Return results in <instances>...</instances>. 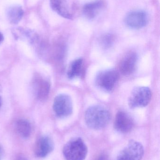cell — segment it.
<instances>
[{"instance_id": "cell-1", "label": "cell", "mask_w": 160, "mask_h": 160, "mask_svg": "<svg viewBox=\"0 0 160 160\" xmlns=\"http://www.w3.org/2000/svg\"><path fill=\"white\" fill-rule=\"evenodd\" d=\"M111 115L107 109L100 105H93L85 112V119L87 126L90 128L100 130L109 124Z\"/></svg>"}, {"instance_id": "cell-2", "label": "cell", "mask_w": 160, "mask_h": 160, "mask_svg": "<svg viewBox=\"0 0 160 160\" xmlns=\"http://www.w3.org/2000/svg\"><path fill=\"white\" fill-rule=\"evenodd\" d=\"M87 152V146L80 138H74L70 140L63 149V154L66 160H84Z\"/></svg>"}, {"instance_id": "cell-3", "label": "cell", "mask_w": 160, "mask_h": 160, "mask_svg": "<svg viewBox=\"0 0 160 160\" xmlns=\"http://www.w3.org/2000/svg\"><path fill=\"white\" fill-rule=\"evenodd\" d=\"M152 98V92L149 88L137 87L133 88L128 98V104L132 109L147 106Z\"/></svg>"}, {"instance_id": "cell-4", "label": "cell", "mask_w": 160, "mask_h": 160, "mask_svg": "<svg viewBox=\"0 0 160 160\" xmlns=\"http://www.w3.org/2000/svg\"><path fill=\"white\" fill-rule=\"evenodd\" d=\"M119 79V74L115 69L102 70L97 73L95 82L98 87L107 92L111 91Z\"/></svg>"}, {"instance_id": "cell-5", "label": "cell", "mask_w": 160, "mask_h": 160, "mask_svg": "<svg viewBox=\"0 0 160 160\" xmlns=\"http://www.w3.org/2000/svg\"><path fill=\"white\" fill-rule=\"evenodd\" d=\"M53 110L59 118H65L70 115L73 111L71 98L66 94H60L54 101Z\"/></svg>"}, {"instance_id": "cell-6", "label": "cell", "mask_w": 160, "mask_h": 160, "mask_svg": "<svg viewBox=\"0 0 160 160\" xmlns=\"http://www.w3.org/2000/svg\"><path fill=\"white\" fill-rule=\"evenodd\" d=\"M144 155L142 144L132 140L119 153L117 160H141Z\"/></svg>"}, {"instance_id": "cell-7", "label": "cell", "mask_w": 160, "mask_h": 160, "mask_svg": "<svg viewBox=\"0 0 160 160\" xmlns=\"http://www.w3.org/2000/svg\"><path fill=\"white\" fill-rule=\"evenodd\" d=\"M148 22V16L145 11L136 10L130 12L125 18V23L131 29H142L147 25Z\"/></svg>"}, {"instance_id": "cell-8", "label": "cell", "mask_w": 160, "mask_h": 160, "mask_svg": "<svg viewBox=\"0 0 160 160\" xmlns=\"http://www.w3.org/2000/svg\"><path fill=\"white\" fill-rule=\"evenodd\" d=\"M138 62L137 54L130 52L126 54L122 58L120 63V72L125 76H129L133 73L136 69Z\"/></svg>"}, {"instance_id": "cell-9", "label": "cell", "mask_w": 160, "mask_h": 160, "mask_svg": "<svg viewBox=\"0 0 160 160\" xmlns=\"http://www.w3.org/2000/svg\"><path fill=\"white\" fill-rule=\"evenodd\" d=\"M133 127V120L127 114L122 111L117 113L114 121V128L116 131L121 133H127Z\"/></svg>"}, {"instance_id": "cell-10", "label": "cell", "mask_w": 160, "mask_h": 160, "mask_svg": "<svg viewBox=\"0 0 160 160\" xmlns=\"http://www.w3.org/2000/svg\"><path fill=\"white\" fill-rule=\"evenodd\" d=\"M54 146L53 142L49 136H41L35 145V154L38 158H45L53 151Z\"/></svg>"}, {"instance_id": "cell-11", "label": "cell", "mask_w": 160, "mask_h": 160, "mask_svg": "<svg viewBox=\"0 0 160 160\" xmlns=\"http://www.w3.org/2000/svg\"><path fill=\"white\" fill-rule=\"evenodd\" d=\"M33 85L36 96L39 99L47 98L50 91V83L47 80L40 76H36L34 80Z\"/></svg>"}, {"instance_id": "cell-12", "label": "cell", "mask_w": 160, "mask_h": 160, "mask_svg": "<svg viewBox=\"0 0 160 160\" xmlns=\"http://www.w3.org/2000/svg\"><path fill=\"white\" fill-rule=\"evenodd\" d=\"M52 9L59 16L68 19H72L73 15L67 0H50Z\"/></svg>"}, {"instance_id": "cell-13", "label": "cell", "mask_w": 160, "mask_h": 160, "mask_svg": "<svg viewBox=\"0 0 160 160\" xmlns=\"http://www.w3.org/2000/svg\"><path fill=\"white\" fill-rule=\"evenodd\" d=\"M103 7V2L99 0L85 5L83 12L86 18L93 19L96 17Z\"/></svg>"}, {"instance_id": "cell-14", "label": "cell", "mask_w": 160, "mask_h": 160, "mask_svg": "<svg viewBox=\"0 0 160 160\" xmlns=\"http://www.w3.org/2000/svg\"><path fill=\"white\" fill-rule=\"evenodd\" d=\"M7 17L10 23L17 24L22 18L23 10L22 8L18 5L12 6L7 10Z\"/></svg>"}, {"instance_id": "cell-15", "label": "cell", "mask_w": 160, "mask_h": 160, "mask_svg": "<svg viewBox=\"0 0 160 160\" xmlns=\"http://www.w3.org/2000/svg\"><path fill=\"white\" fill-rule=\"evenodd\" d=\"M83 61L81 58L76 59L70 65L67 71V76L70 79L80 77L83 69Z\"/></svg>"}, {"instance_id": "cell-16", "label": "cell", "mask_w": 160, "mask_h": 160, "mask_svg": "<svg viewBox=\"0 0 160 160\" xmlns=\"http://www.w3.org/2000/svg\"><path fill=\"white\" fill-rule=\"evenodd\" d=\"M16 129L18 134L22 138H27L31 135L32 132L31 124L25 119H20L16 124Z\"/></svg>"}, {"instance_id": "cell-17", "label": "cell", "mask_w": 160, "mask_h": 160, "mask_svg": "<svg viewBox=\"0 0 160 160\" xmlns=\"http://www.w3.org/2000/svg\"><path fill=\"white\" fill-rule=\"evenodd\" d=\"M114 40V36L112 34H106L101 37L100 44L104 48H109L112 46Z\"/></svg>"}, {"instance_id": "cell-18", "label": "cell", "mask_w": 160, "mask_h": 160, "mask_svg": "<svg viewBox=\"0 0 160 160\" xmlns=\"http://www.w3.org/2000/svg\"><path fill=\"white\" fill-rule=\"evenodd\" d=\"M97 160H108V157L106 155L102 154L100 156Z\"/></svg>"}, {"instance_id": "cell-19", "label": "cell", "mask_w": 160, "mask_h": 160, "mask_svg": "<svg viewBox=\"0 0 160 160\" xmlns=\"http://www.w3.org/2000/svg\"><path fill=\"white\" fill-rule=\"evenodd\" d=\"M3 155V148L0 145V160L2 159Z\"/></svg>"}, {"instance_id": "cell-20", "label": "cell", "mask_w": 160, "mask_h": 160, "mask_svg": "<svg viewBox=\"0 0 160 160\" xmlns=\"http://www.w3.org/2000/svg\"><path fill=\"white\" fill-rule=\"evenodd\" d=\"M4 39L3 36V34L1 33L0 32V44L3 42V40Z\"/></svg>"}, {"instance_id": "cell-21", "label": "cell", "mask_w": 160, "mask_h": 160, "mask_svg": "<svg viewBox=\"0 0 160 160\" xmlns=\"http://www.w3.org/2000/svg\"><path fill=\"white\" fill-rule=\"evenodd\" d=\"M17 160H28L26 158H24V157H20L17 159Z\"/></svg>"}, {"instance_id": "cell-22", "label": "cell", "mask_w": 160, "mask_h": 160, "mask_svg": "<svg viewBox=\"0 0 160 160\" xmlns=\"http://www.w3.org/2000/svg\"><path fill=\"white\" fill-rule=\"evenodd\" d=\"M2 98H1V97H0V107H1V105H2Z\"/></svg>"}]
</instances>
